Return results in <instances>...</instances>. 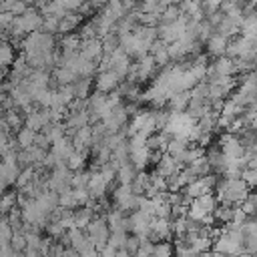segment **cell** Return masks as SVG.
Returning <instances> with one entry per match:
<instances>
[{
	"instance_id": "obj_7",
	"label": "cell",
	"mask_w": 257,
	"mask_h": 257,
	"mask_svg": "<svg viewBox=\"0 0 257 257\" xmlns=\"http://www.w3.org/2000/svg\"><path fill=\"white\" fill-rule=\"evenodd\" d=\"M221 147V153L227 157V159H239V157H243V153H245V147L241 145V141H239V137L237 135H231V133H227L225 137H221V143H219Z\"/></svg>"
},
{
	"instance_id": "obj_9",
	"label": "cell",
	"mask_w": 257,
	"mask_h": 257,
	"mask_svg": "<svg viewBox=\"0 0 257 257\" xmlns=\"http://www.w3.org/2000/svg\"><path fill=\"white\" fill-rule=\"evenodd\" d=\"M50 122V108H40V110H30L24 116V124L32 128L34 133H40L46 124Z\"/></svg>"
},
{
	"instance_id": "obj_28",
	"label": "cell",
	"mask_w": 257,
	"mask_h": 257,
	"mask_svg": "<svg viewBox=\"0 0 257 257\" xmlns=\"http://www.w3.org/2000/svg\"><path fill=\"white\" fill-rule=\"evenodd\" d=\"M4 120L8 122V126L10 128H14V131H18V128H22V122H24V118L18 114V108L14 106V108H8V110H4Z\"/></svg>"
},
{
	"instance_id": "obj_24",
	"label": "cell",
	"mask_w": 257,
	"mask_h": 257,
	"mask_svg": "<svg viewBox=\"0 0 257 257\" xmlns=\"http://www.w3.org/2000/svg\"><path fill=\"white\" fill-rule=\"evenodd\" d=\"M90 86H92V78H76V80L72 82L74 98H88Z\"/></svg>"
},
{
	"instance_id": "obj_33",
	"label": "cell",
	"mask_w": 257,
	"mask_h": 257,
	"mask_svg": "<svg viewBox=\"0 0 257 257\" xmlns=\"http://www.w3.org/2000/svg\"><path fill=\"white\" fill-rule=\"evenodd\" d=\"M10 247L16 251V253H22L26 249V237H24V231H14L12 237H10Z\"/></svg>"
},
{
	"instance_id": "obj_13",
	"label": "cell",
	"mask_w": 257,
	"mask_h": 257,
	"mask_svg": "<svg viewBox=\"0 0 257 257\" xmlns=\"http://www.w3.org/2000/svg\"><path fill=\"white\" fill-rule=\"evenodd\" d=\"M187 147H189V141L183 139V137H171L169 145H167V155H171L179 165H183V159H185V153H187Z\"/></svg>"
},
{
	"instance_id": "obj_16",
	"label": "cell",
	"mask_w": 257,
	"mask_h": 257,
	"mask_svg": "<svg viewBox=\"0 0 257 257\" xmlns=\"http://www.w3.org/2000/svg\"><path fill=\"white\" fill-rule=\"evenodd\" d=\"M181 169V165L171 157V155H167V153H163V155H159V161H157V173L161 175V177H169V175H173V173H177Z\"/></svg>"
},
{
	"instance_id": "obj_12",
	"label": "cell",
	"mask_w": 257,
	"mask_h": 257,
	"mask_svg": "<svg viewBox=\"0 0 257 257\" xmlns=\"http://www.w3.org/2000/svg\"><path fill=\"white\" fill-rule=\"evenodd\" d=\"M72 147L74 151H80V153H86V149L90 147V141H92V126H80L78 131L72 133Z\"/></svg>"
},
{
	"instance_id": "obj_38",
	"label": "cell",
	"mask_w": 257,
	"mask_h": 257,
	"mask_svg": "<svg viewBox=\"0 0 257 257\" xmlns=\"http://www.w3.org/2000/svg\"><path fill=\"white\" fill-rule=\"evenodd\" d=\"M201 10L205 16H209L217 10H221V0H201Z\"/></svg>"
},
{
	"instance_id": "obj_36",
	"label": "cell",
	"mask_w": 257,
	"mask_h": 257,
	"mask_svg": "<svg viewBox=\"0 0 257 257\" xmlns=\"http://www.w3.org/2000/svg\"><path fill=\"white\" fill-rule=\"evenodd\" d=\"M241 179L249 185V189H257V169L245 167V169L241 171Z\"/></svg>"
},
{
	"instance_id": "obj_17",
	"label": "cell",
	"mask_w": 257,
	"mask_h": 257,
	"mask_svg": "<svg viewBox=\"0 0 257 257\" xmlns=\"http://www.w3.org/2000/svg\"><path fill=\"white\" fill-rule=\"evenodd\" d=\"M189 100H191V92L189 90H183V92L171 94L167 98V104H169V110L171 112H183V110H187Z\"/></svg>"
},
{
	"instance_id": "obj_34",
	"label": "cell",
	"mask_w": 257,
	"mask_h": 257,
	"mask_svg": "<svg viewBox=\"0 0 257 257\" xmlns=\"http://www.w3.org/2000/svg\"><path fill=\"white\" fill-rule=\"evenodd\" d=\"M151 257H175L173 255V245L167 243V241L155 243V249H153V255Z\"/></svg>"
},
{
	"instance_id": "obj_22",
	"label": "cell",
	"mask_w": 257,
	"mask_h": 257,
	"mask_svg": "<svg viewBox=\"0 0 257 257\" xmlns=\"http://www.w3.org/2000/svg\"><path fill=\"white\" fill-rule=\"evenodd\" d=\"M34 141H36V133H34L32 128L22 126V128L16 131V145H18L20 149H28V147H32Z\"/></svg>"
},
{
	"instance_id": "obj_44",
	"label": "cell",
	"mask_w": 257,
	"mask_h": 257,
	"mask_svg": "<svg viewBox=\"0 0 257 257\" xmlns=\"http://www.w3.org/2000/svg\"><path fill=\"white\" fill-rule=\"evenodd\" d=\"M114 257H133L126 249H116V253H114Z\"/></svg>"
},
{
	"instance_id": "obj_2",
	"label": "cell",
	"mask_w": 257,
	"mask_h": 257,
	"mask_svg": "<svg viewBox=\"0 0 257 257\" xmlns=\"http://www.w3.org/2000/svg\"><path fill=\"white\" fill-rule=\"evenodd\" d=\"M112 203L118 211H122L126 215V213H133L139 209V195L133 193L131 185H118L112 193Z\"/></svg>"
},
{
	"instance_id": "obj_26",
	"label": "cell",
	"mask_w": 257,
	"mask_h": 257,
	"mask_svg": "<svg viewBox=\"0 0 257 257\" xmlns=\"http://www.w3.org/2000/svg\"><path fill=\"white\" fill-rule=\"evenodd\" d=\"M16 205H18V193H12V191L0 193V209H2V215H6Z\"/></svg>"
},
{
	"instance_id": "obj_8",
	"label": "cell",
	"mask_w": 257,
	"mask_h": 257,
	"mask_svg": "<svg viewBox=\"0 0 257 257\" xmlns=\"http://www.w3.org/2000/svg\"><path fill=\"white\" fill-rule=\"evenodd\" d=\"M78 52L92 60V62H98L102 58V40L100 38H86V40H80V46H78Z\"/></svg>"
},
{
	"instance_id": "obj_31",
	"label": "cell",
	"mask_w": 257,
	"mask_h": 257,
	"mask_svg": "<svg viewBox=\"0 0 257 257\" xmlns=\"http://www.w3.org/2000/svg\"><path fill=\"white\" fill-rule=\"evenodd\" d=\"M126 237H128L126 231H110V235H108V245L114 247V249H124Z\"/></svg>"
},
{
	"instance_id": "obj_14",
	"label": "cell",
	"mask_w": 257,
	"mask_h": 257,
	"mask_svg": "<svg viewBox=\"0 0 257 257\" xmlns=\"http://www.w3.org/2000/svg\"><path fill=\"white\" fill-rule=\"evenodd\" d=\"M74 151V147H72V141L64 135V137H60L58 141H54L52 145H50V153L58 159V161H64L66 163V159L70 157V153Z\"/></svg>"
},
{
	"instance_id": "obj_4",
	"label": "cell",
	"mask_w": 257,
	"mask_h": 257,
	"mask_svg": "<svg viewBox=\"0 0 257 257\" xmlns=\"http://www.w3.org/2000/svg\"><path fill=\"white\" fill-rule=\"evenodd\" d=\"M171 235H173L171 219H167V217H153L151 219V231H149L147 239H151L153 243H159V241H167Z\"/></svg>"
},
{
	"instance_id": "obj_40",
	"label": "cell",
	"mask_w": 257,
	"mask_h": 257,
	"mask_svg": "<svg viewBox=\"0 0 257 257\" xmlns=\"http://www.w3.org/2000/svg\"><path fill=\"white\" fill-rule=\"evenodd\" d=\"M98 253H100V257H114L116 249H114V247H110V245L106 243V245H104V247H102V249H100Z\"/></svg>"
},
{
	"instance_id": "obj_35",
	"label": "cell",
	"mask_w": 257,
	"mask_h": 257,
	"mask_svg": "<svg viewBox=\"0 0 257 257\" xmlns=\"http://www.w3.org/2000/svg\"><path fill=\"white\" fill-rule=\"evenodd\" d=\"M153 249H155V243H153L151 239H141L139 249L135 251L133 257H151V255H153Z\"/></svg>"
},
{
	"instance_id": "obj_27",
	"label": "cell",
	"mask_w": 257,
	"mask_h": 257,
	"mask_svg": "<svg viewBox=\"0 0 257 257\" xmlns=\"http://www.w3.org/2000/svg\"><path fill=\"white\" fill-rule=\"evenodd\" d=\"M76 78H78V76H76L68 66H58V68L54 70V80H56L58 84H72Z\"/></svg>"
},
{
	"instance_id": "obj_18",
	"label": "cell",
	"mask_w": 257,
	"mask_h": 257,
	"mask_svg": "<svg viewBox=\"0 0 257 257\" xmlns=\"http://www.w3.org/2000/svg\"><path fill=\"white\" fill-rule=\"evenodd\" d=\"M183 191H185V195L193 201V199H197V197H201V195H205V193H211L213 189L207 185L205 177H199V179H195L193 183L185 185V187H183Z\"/></svg>"
},
{
	"instance_id": "obj_29",
	"label": "cell",
	"mask_w": 257,
	"mask_h": 257,
	"mask_svg": "<svg viewBox=\"0 0 257 257\" xmlns=\"http://www.w3.org/2000/svg\"><path fill=\"white\" fill-rule=\"evenodd\" d=\"M84 159H86V153L72 151V153H70V157L66 159V167H68L72 173H76V171H80V169L84 167Z\"/></svg>"
},
{
	"instance_id": "obj_45",
	"label": "cell",
	"mask_w": 257,
	"mask_h": 257,
	"mask_svg": "<svg viewBox=\"0 0 257 257\" xmlns=\"http://www.w3.org/2000/svg\"><path fill=\"white\" fill-rule=\"evenodd\" d=\"M249 2H251V4H255V6H257V0H249Z\"/></svg>"
},
{
	"instance_id": "obj_37",
	"label": "cell",
	"mask_w": 257,
	"mask_h": 257,
	"mask_svg": "<svg viewBox=\"0 0 257 257\" xmlns=\"http://www.w3.org/2000/svg\"><path fill=\"white\" fill-rule=\"evenodd\" d=\"M243 249L247 255L255 257L257 255V233L255 235H245V241H243Z\"/></svg>"
},
{
	"instance_id": "obj_5",
	"label": "cell",
	"mask_w": 257,
	"mask_h": 257,
	"mask_svg": "<svg viewBox=\"0 0 257 257\" xmlns=\"http://www.w3.org/2000/svg\"><path fill=\"white\" fill-rule=\"evenodd\" d=\"M120 76L114 72V70H98V74H96V80H94V86H96V90L98 92H104V94H108V92H112V90H116L118 88V84H120Z\"/></svg>"
},
{
	"instance_id": "obj_15",
	"label": "cell",
	"mask_w": 257,
	"mask_h": 257,
	"mask_svg": "<svg viewBox=\"0 0 257 257\" xmlns=\"http://www.w3.org/2000/svg\"><path fill=\"white\" fill-rule=\"evenodd\" d=\"M227 42H229V38H225V36H221V34H217V32H213L211 36H209V40L205 42L207 44V54L209 56H223L225 54V48H227Z\"/></svg>"
},
{
	"instance_id": "obj_3",
	"label": "cell",
	"mask_w": 257,
	"mask_h": 257,
	"mask_svg": "<svg viewBox=\"0 0 257 257\" xmlns=\"http://www.w3.org/2000/svg\"><path fill=\"white\" fill-rule=\"evenodd\" d=\"M86 235H88V239H90V243H92V247L94 249H102L106 243H108V235H110V229H108V225H106V219L104 217H94L88 225H86Z\"/></svg>"
},
{
	"instance_id": "obj_1",
	"label": "cell",
	"mask_w": 257,
	"mask_h": 257,
	"mask_svg": "<svg viewBox=\"0 0 257 257\" xmlns=\"http://www.w3.org/2000/svg\"><path fill=\"white\" fill-rule=\"evenodd\" d=\"M42 20H44V16H42L38 10H30V8H28L24 14L14 16V18H12V24L8 26L12 38H20V36H24V34H30V32L40 30V28H42Z\"/></svg>"
},
{
	"instance_id": "obj_23",
	"label": "cell",
	"mask_w": 257,
	"mask_h": 257,
	"mask_svg": "<svg viewBox=\"0 0 257 257\" xmlns=\"http://www.w3.org/2000/svg\"><path fill=\"white\" fill-rule=\"evenodd\" d=\"M137 169L133 167V163L128 161V163H124V165H120L118 169H116V179H118V183L120 185H131L133 183V179L137 177Z\"/></svg>"
},
{
	"instance_id": "obj_41",
	"label": "cell",
	"mask_w": 257,
	"mask_h": 257,
	"mask_svg": "<svg viewBox=\"0 0 257 257\" xmlns=\"http://www.w3.org/2000/svg\"><path fill=\"white\" fill-rule=\"evenodd\" d=\"M80 257H100V253H98V249H94V247H90V249H86V251H82V253H80Z\"/></svg>"
},
{
	"instance_id": "obj_42",
	"label": "cell",
	"mask_w": 257,
	"mask_h": 257,
	"mask_svg": "<svg viewBox=\"0 0 257 257\" xmlns=\"http://www.w3.org/2000/svg\"><path fill=\"white\" fill-rule=\"evenodd\" d=\"M62 257H80V253H78V251H74L72 247H64Z\"/></svg>"
},
{
	"instance_id": "obj_11",
	"label": "cell",
	"mask_w": 257,
	"mask_h": 257,
	"mask_svg": "<svg viewBox=\"0 0 257 257\" xmlns=\"http://www.w3.org/2000/svg\"><path fill=\"white\" fill-rule=\"evenodd\" d=\"M106 189H108V183L102 179V175H100L98 171H96V173H90L88 183H86V191H88L90 199H94V201L102 199L104 193H106Z\"/></svg>"
},
{
	"instance_id": "obj_10",
	"label": "cell",
	"mask_w": 257,
	"mask_h": 257,
	"mask_svg": "<svg viewBox=\"0 0 257 257\" xmlns=\"http://www.w3.org/2000/svg\"><path fill=\"white\" fill-rule=\"evenodd\" d=\"M66 237H68V247H72L78 253H82V251H86V249L92 247V243H90V239H88V235H86L84 229L72 227V229L66 231Z\"/></svg>"
},
{
	"instance_id": "obj_25",
	"label": "cell",
	"mask_w": 257,
	"mask_h": 257,
	"mask_svg": "<svg viewBox=\"0 0 257 257\" xmlns=\"http://www.w3.org/2000/svg\"><path fill=\"white\" fill-rule=\"evenodd\" d=\"M149 181H151V175L149 173H145V171H139L137 173V177L133 179V183H131V189H133V193L135 195H145V189L149 187Z\"/></svg>"
},
{
	"instance_id": "obj_6",
	"label": "cell",
	"mask_w": 257,
	"mask_h": 257,
	"mask_svg": "<svg viewBox=\"0 0 257 257\" xmlns=\"http://www.w3.org/2000/svg\"><path fill=\"white\" fill-rule=\"evenodd\" d=\"M161 153H153L147 145L145 147H139V149H128V161L133 163V167L137 171H145L147 165L153 161V159H159Z\"/></svg>"
},
{
	"instance_id": "obj_21",
	"label": "cell",
	"mask_w": 257,
	"mask_h": 257,
	"mask_svg": "<svg viewBox=\"0 0 257 257\" xmlns=\"http://www.w3.org/2000/svg\"><path fill=\"white\" fill-rule=\"evenodd\" d=\"M215 32L221 34V36H225V38H231V36H237V34H239V26H237L231 18H227V16L223 14L221 22L215 26Z\"/></svg>"
},
{
	"instance_id": "obj_30",
	"label": "cell",
	"mask_w": 257,
	"mask_h": 257,
	"mask_svg": "<svg viewBox=\"0 0 257 257\" xmlns=\"http://www.w3.org/2000/svg\"><path fill=\"white\" fill-rule=\"evenodd\" d=\"M183 14H181V8H179V4H169L163 12H161V22H175L177 18H181Z\"/></svg>"
},
{
	"instance_id": "obj_43",
	"label": "cell",
	"mask_w": 257,
	"mask_h": 257,
	"mask_svg": "<svg viewBox=\"0 0 257 257\" xmlns=\"http://www.w3.org/2000/svg\"><path fill=\"white\" fill-rule=\"evenodd\" d=\"M92 4V8H104L108 4V0H88Z\"/></svg>"
},
{
	"instance_id": "obj_32",
	"label": "cell",
	"mask_w": 257,
	"mask_h": 257,
	"mask_svg": "<svg viewBox=\"0 0 257 257\" xmlns=\"http://www.w3.org/2000/svg\"><path fill=\"white\" fill-rule=\"evenodd\" d=\"M12 227L6 219V215H0V245H8L10 243V237H12Z\"/></svg>"
},
{
	"instance_id": "obj_19",
	"label": "cell",
	"mask_w": 257,
	"mask_h": 257,
	"mask_svg": "<svg viewBox=\"0 0 257 257\" xmlns=\"http://www.w3.org/2000/svg\"><path fill=\"white\" fill-rule=\"evenodd\" d=\"M169 141H171V135H167L165 131H157V133H153V135L147 139V147H149L153 153H165Z\"/></svg>"
},
{
	"instance_id": "obj_46",
	"label": "cell",
	"mask_w": 257,
	"mask_h": 257,
	"mask_svg": "<svg viewBox=\"0 0 257 257\" xmlns=\"http://www.w3.org/2000/svg\"><path fill=\"white\" fill-rule=\"evenodd\" d=\"M0 215H2V209H0Z\"/></svg>"
},
{
	"instance_id": "obj_20",
	"label": "cell",
	"mask_w": 257,
	"mask_h": 257,
	"mask_svg": "<svg viewBox=\"0 0 257 257\" xmlns=\"http://www.w3.org/2000/svg\"><path fill=\"white\" fill-rule=\"evenodd\" d=\"M80 14L78 12H66L60 20H58V32H62V34H68L72 28H76L78 24H80Z\"/></svg>"
},
{
	"instance_id": "obj_39",
	"label": "cell",
	"mask_w": 257,
	"mask_h": 257,
	"mask_svg": "<svg viewBox=\"0 0 257 257\" xmlns=\"http://www.w3.org/2000/svg\"><path fill=\"white\" fill-rule=\"evenodd\" d=\"M139 243H141V239H139L137 235H128V237H126V243H124V249H126L131 255H135V251L139 249Z\"/></svg>"
}]
</instances>
